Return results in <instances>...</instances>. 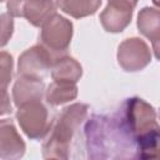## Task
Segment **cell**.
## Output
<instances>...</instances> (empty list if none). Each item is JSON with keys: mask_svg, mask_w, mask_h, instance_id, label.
<instances>
[{"mask_svg": "<svg viewBox=\"0 0 160 160\" xmlns=\"http://www.w3.org/2000/svg\"><path fill=\"white\" fill-rule=\"evenodd\" d=\"M124 130L138 144L139 156L155 158L159 141V124L155 109L140 98L128 99L124 104Z\"/></svg>", "mask_w": 160, "mask_h": 160, "instance_id": "cell-1", "label": "cell"}, {"mask_svg": "<svg viewBox=\"0 0 160 160\" xmlns=\"http://www.w3.org/2000/svg\"><path fill=\"white\" fill-rule=\"evenodd\" d=\"M88 105L82 102L71 104L61 110L51 125L46 140L42 144V158L68 159L70 142L81 122L86 119Z\"/></svg>", "mask_w": 160, "mask_h": 160, "instance_id": "cell-2", "label": "cell"}, {"mask_svg": "<svg viewBox=\"0 0 160 160\" xmlns=\"http://www.w3.org/2000/svg\"><path fill=\"white\" fill-rule=\"evenodd\" d=\"M74 34V26L66 18L54 14L41 25L39 44L56 59L66 55Z\"/></svg>", "mask_w": 160, "mask_h": 160, "instance_id": "cell-3", "label": "cell"}, {"mask_svg": "<svg viewBox=\"0 0 160 160\" xmlns=\"http://www.w3.org/2000/svg\"><path fill=\"white\" fill-rule=\"evenodd\" d=\"M16 120L24 134L32 140L44 139L52 125L50 112L41 100L20 105L16 111Z\"/></svg>", "mask_w": 160, "mask_h": 160, "instance_id": "cell-4", "label": "cell"}, {"mask_svg": "<svg viewBox=\"0 0 160 160\" xmlns=\"http://www.w3.org/2000/svg\"><path fill=\"white\" fill-rule=\"evenodd\" d=\"M6 8L12 18H24L36 28L56 12L54 0H8Z\"/></svg>", "mask_w": 160, "mask_h": 160, "instance_id": "cell-5", "label": "cell"}, {"mask_svg": "<svg viewBox=\"0 0 160 160\" xmlns=\"http://www.w3.org/2000/svg\"><path fill=\"white\" fill-rule=\"evenodd\" d=\"M116 58L122 70L135 72L142 70L150 64L151 51L142 39L130 38L119 45Z\"/></svg>", "mask_w": 160, "mask_h": 160, "instance_id": "cell-6", "label": "cell"}, {"mask_svg": "<svg viewBox=\"0 0 160 160\" xmlns=\"http://www.w3.org/2000/svg\"><path fill=\"white\" fill-rule=\"evenodd\" d=\"M55 58L40 44H36L26 49L18 61V75L19 76H31L40 78L45 76L50 70Z\"/></svg>", "mask_w": 160, "mask_h": 160, "instance_id": "cell-7", "label": "cell"}, {"mask_svg": "<svg viewBox=\"0 0 160 160\" xmlns=\"http://www.w3.org/2000/svg\"><path fill=\"white\" fill-rule=\"evenodd\" d=\"M25 142L10 119L0 120V159H20L25 154Z\"/></svg>", "mask_w": 160, "mask_h": 160, "instance_id": "cell-8", "label": "cell"}, {"mask_svg": "<svg viewBox=\"0 0 160 160\" xmlns=\"http://www.w3.org/2000/svg\"><path fill=\"white\" fill-rule=\"evenodd\" d=\"M132 8L119 2H108L100 14V22L108 32L124 31L132 19Z\"/></svg>", "mask_w": 160, "mask_h": 160, "instance_id": "cell-9", "label": "cell"}, {"mask_svg": "<svg viewBox=\"0 0 160 160\" xmlns=\"http://www.w3.org/2000/svg\"><path fill=\"white\" fill-rule=\"evenodd\" d=\"M45 94V84L40 78L19 76L12 86V100L16 108L31 101H40Z\"/></svg>", "mask_w": 160, "mask_h": 160, "instance_id": "cell-10", "label": "cell"}, {"mask_svg": "<svg viewBox=\"0 0 160 160\" xmlns=\"http://www.w3.org/2000/svg\"><path fill=\"white\" fill-rule=\"evenodd\" d=\"M138 29L148 38L155 52V58H159V38H160V12L156 8H142L138 15Z\"/></svg>", "mask_w": 160, "mask_h": 160, "instance_id": "cell-11", "label": "cell"}, {"mask_svg": "<svg viewBox=\"0 0 160 160\" xmlns=\"http://www.w3.org/2000/svg\"><path fill=\"white\" fill-rule=\"evenodd\" d=\"M50 74L54 81L76 84L82 75V66L72 56L64 55L52 62Z\"/></svg>", "mask_w": 160, "mask_h": 160, "instance_id": "cell-12", "label": "cell"}, {"mask_svg": "<svg viewBox=\"0 0 160 160\" xmlns=\"http://www.w3.org/2000/svg\"><path fill=\"white\" fill-rule=\"evenodd\" d=\"M46 102L51 106H59L68 101L74 100L78 96V86L71 82L52 81L45 90Z\"/></svg>", "mask_w": 160, "mask_h": 160, "instance_id": "cell-13", "label": "cell"}, {"mask_svg": "<svg viewBox=\"0 0 160 160\" xmlns=\"http://www.w3.org/2000/svg\"><path fill=\"white\" fill-rule=\"evenodd\" d=\"M58 8L65 14L81 19L94 15L101 5V0H56Z\"/></svg>", "mask_w": 160, "mask_h": 160, "instance_id": "cell-14", "label": "cell"}, {"mask_svg": "<svg viewBox=\"0 0 160 160\" xmlns=\"http://www.w3.org/2000/svg\"><path fill=\"white\" fill-rule=\"evenodd\" d=\"M14 60L6 51H0V86L8 88L12 79Z\"/></svg>", "mask_w": 160, "mask_h": 160, "instance_id": "cell-15", "label": "cell"}, {"mask_svg": "<svg viewBox=\"0 0 160 160\" xmlns=\"http://www.w3.org/2000/svg\"><path fill=\"white\" fill-rule=\"evenodd\" d=\"M14 32V18L9 12L0 14V48H4Z\"/></svg>", "mask_w": 160, "mask_h": 160, "instance_id": "cell-16", "label": "cell"}, {"mask_svg": "<svg viewBox=\"0 0 160 160\" xmlns=\"http://www.w3.org/2000/svg\"><path fill=\"white\" fill-rule=\"evenodd\" d=\"M11 112H12V106L10 102L8 88L0 86V116L1 115H9Z\"/></svg>", "mask_w": 160, "mask_h": 160, "instance_id": "cell-17", "label": "cell"}, {"mask_svg": "<svg viewBox=\"0 0 160 160\" xmlns=\"http://www.w3.org/2000/svg\"><path fill=\"white\" fill-rule=\"evenodd\" d=\"M109 2H119V4H124V5H129V6H131L132 9L136 6V4H138V1L139 0H108Z\"/></svg>", "mask_w": 160, "mask_h": 160, "instance_id": "cell-18", "label": "cell"}, {"mask_svg": "<svg viewBox=\"0 0 160 160\" xmlns=\"http://www.w3.org/2000/svg\"><path fill=\"white\" fill-rule=\"evenodd\" d=\"M2 1H4V0H0V2H2Z\"/></svg>", "mask_w": 160, "mask_h": 160, "instance_id": "cell-19", "label": "cell"}]
</instances>
